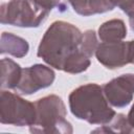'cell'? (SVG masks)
<instances>
[{
	"label": "cell",
	"instance_id": "cell-10",
	"mask_svg": "<svg viewBox=\"0 0 134 134\" xmlns=\"http://www.w3.org/2000/svg\"><path fill=\"white\" fill-rule=\"evenodd\" d=\"M29 45L26 40L9 32H2L0 53H8L15 58H23L27 54Z\"/></svg>",
	"mask_w": 134,
	"mask_h": 134
},
{
	"label": "cell",
	"instance_id": "cell-17",
	"mask_svg": "<svg viewBox=\"0 0 134 134\" xmlns=\"http://www.w3.org/2000/svg\"><path fill=\"white\" fill-rule=\"evenodd\" d=\"M127 119H128V122H129V126H130L132 132H134V104L132 105V107L127 115Z\"/></svg>",
	"mask_w": 134,
	"mask_h": 134
},
{
	"label": "cell",
	"instance_id": "cell-9",
	"mask_svg": "<svg viewBox=\"0 0 134 134\" xmlns=\"http://www.w3.org/2000/svg\"><path fill=\"white\" fill-rule=\"evenodd\" d=\"M68 2L76 14L84 17L104 14L115 7L109 0H68Z\"/></svg>",
	"mask_w": 134,
	"mask_h": 134
},
{
	"label": "cell",
	"instance_id": "cell-8",
	"mask_svg": "<svg viewBox=\"0 0 134 134\" xmlns=\"http://www.w3.org/2000/svg\"><path fill=\"white\" fill-rule=\"evenodd\" d=\"M95 57L108 69H116L130 64V41L103 42L97 46Z\"/></svg>",
	"mask_w": 134,
	"mask_h": 134
},
{
	"label": "cell",
	"instance_id": "cell-14",
	"mask_svg": "<svg viewBox=\"0 0 134 134\" xmlns=\"http://www.w3.org/2000/svg\"><path fill=\"white\" fill-rule=\"evenodd\" d=\"M97 46L98 44H97V39H96V35L94 30L88 29L85 32H83L81 49L88 58H91L95 53Z\"/></svg>",
	"mask_w": 134,
	"mask_h": 134
},
{
	"label": "cell",
	"instance_id": "cell-13",
	"mask_svg": "<svg viewBox=\"0 0 134 134\" xmlns=\"http://www.w3.org/2000/svg\"><path fill=\"white\" fill-rule=\"evenodd\" d=\"M93 132H115V133H132V130L129 126L127 116L125 114L118 113L112 118V120L104 125L103 128L96 129Z\"/></svg>",
	"mask_w": 134,
	"mask_h": 134
},
{
	"label": "cell",
	"instance_id": "cell-1",
	"mask_svg": "<svg viewBox=\"0 0 134 134\" xmlns=\"http://www.w3.org/2000/svg\"><path fill=\"white\" fill-rule=\"evenodd\" d=\"M82 37L83 34L73 24L55 21L44 34L37 54L58 70L67 73L84 72L91 62L81 49Z\"/></svg>",
	"mask_w": 134,
	"mask_h": 134
},
{
	"label": "cell",
	"instance_id": "cell-19",
	"mask_svg": "<svg viewBox=\"0 0 134 134\" xmlns=\"http://www.w3.org/2000/svg\"><path fill=\"white\" fill-rule=\"evenodd\" d=\"M127 15L129 16V23H130V26H131L132 30L134 31V8H133L129 14H127Z\"/></svg>",
	"mask_w": 134,
	"mask_h": 134
},
{
	"label": "cell",
	"instance_id": "cell-11",
	"mask_svg": "<svg viewBox=\"0 0 134 134\" xmlns=\"http://www.w3.org/2000/svg\"><path fill=\"white\" fill-rule=\"evenodd\" d=\"M127 36V27L120 19H112L103 23L98 28V37L103 42L122 41Z\"/></svg>",
	"mask_w": 134,
	"mask_h": 134
},
{
	"label": "cell",
	"instance_id": "cell-12",
	"mask_svg": "<svg viewBox=\"0 0 134 134\" xmlns=\"http://www.w3.org/2000/svg\"><path fill=\"white\" fill-rule=\"evenodd\" d=\"M22 68L15 61L4 58L1 60V89H15L21 79Z\"/></svg>",
	"mask_w": 134,
	"mask_h": 134
},
{
	"label": "cell",
	"instance_id": "cell-15",
	"mask_svg": "<svg viewBox=\"0 0 134 134\" xmlns=\"http://www.w3.org/2000/svg\"><path fill=\"white\" fill-rule=\"evenodd\" d=\"M114 6H118L124 13L129 14L134 8V0H109Z\"/></svg>",
	"mask_w": 134,
	"mask_h": 134
},
{
	"label": "cell",
	"instance_id": "cell-7",
	"mask_svg": "<svg viewBox=\"0 0 134 134\" xmlns=\"http://www.w3.org/2000/svg\"><path fill=\"white\" fill-rule=\"evenodd\" d=\"M104 94L110 105L117 108L128 106L134 95V74H121L103 86Z\"/></svg>",
	"mask_w": 134,
	"mask_h": 134
},
{
	"label": "cell",
	"instance_id": "cell-3",
	"mask_svg": "<svg viewBox=\"0 0 134 134\" xmlns=\"http://www.w3.org/2000/svg\"><path fill=\"white\" fill-rule=\"evenodd\" d=\"M36 121L29 127L31 133L71 134L72 126L67 121L66 107L61 97L50 94L39 98L36 103Z\"/></svg>",
	"mask_w": 134,
	"mask_h": 134
},
{
	"label": "cell",
	"instance_id": "cell-18",
	"mask_svg": "<svg viewBox=\"0 0 134 134\" xmlns=\"http://www.w3.org/2000/svg\"><path fill=\"white\" fill-rule=\"evenodd\" d=\"M130 64H134V41H130Z\"/></svg>",
	"mask_w": 134,
	"mask_h": 134
},
{
	"label": "cell",
	"instance_id": "cell-16",
	"mask_svg": "<svg viewBox=\"0 0 134 134\" xmlns=\"http://www.w3.org/2000/svg\"><path fill=\"white\" fill-rule=\"evenodd\" d=\"M37 3H39L41 6L44 8L48 9L49 12L54 8V7H60L61 6V0H35Z\"/></svg>",
	"mask_w": 134,
	"mask_h": 134
},
{
	"label": "cell",
	"instance_id": "cell-6",
	"mask_svg": "<svg viewBox=\"0 0 134 134\" xmlns=\"http://www.w3.org/2000/svg\"><path fill=\"white\" fill-rule=\"evenodd\" d=\"M54 79L55 74L51 68L42 64H36L22 69L20 82L15 90L23 95L32 94L40 89L51 86Z\"/></svg>",
	"mask_w": 134,
	"mask_h": 134
},
{
	"label": "cell",
	"instance_id": "cell-5",
	"mask_svg": "<svg viewBox=\"0 0 134 134\" xmlns=\"http://www.w3.org/2000/svg\"><path fill=\"white\" fill-rule=\"evenodd\" d=\"M36 106L21 96L1 89L0 121L17 127L32 126L36 121Z\"/></svg>",
	"mask_w": 134,
	"mask_h": 134
},
{
	"label": "cell",
	"instance_id": "cell-4",
	"mask_svg": "<svg viewBox=\"0 0 134 134\" xmlns=\"http://www.w3.org/2000/svg\"><path fill=\"white\" fill-rule=\"evenodd\" d=\"M49 10L35 0H12L2 3L0 7V21L19 27H38L48 17Z\"/></svg>",
	"mask_w": 134,
	"mask_h": 134
},
{
	"label": "cell",
	"instance_id": "cell-2",
	"mask_svg": "<svg viewBox=\"0 0 134 134\" xmlns=\"http://www.w3.org/2000/svg\"><path fill=\"white\" fill-rule=\"evenodd\" d=\"M71 113L91 125H107L115 116L109 106L103 87L90 83L74 89L68 97Z\"/></svg>",
	"mask_w": 134,
	"mask_h": 134
}]
</instances>
